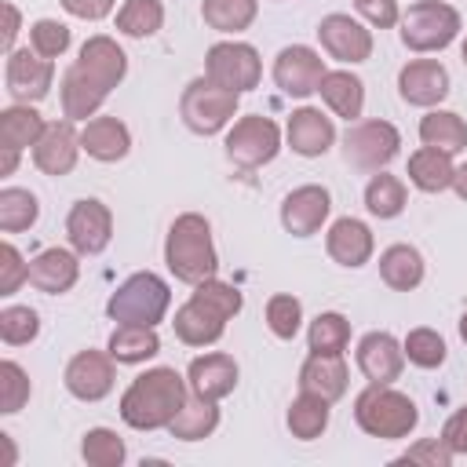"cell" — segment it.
I'll use <instances>...</instances> for the list:
<instances>
[{
  "label": "cell",
  "instance_id": "cell-30",
  "mask_svg": "<svg viewBox=\"0 0 467 467\" xmlns=\"http://www.w3.org/2000/svg\"><path fill=\"white\" fill-rule=\"evenodd\" d=\"M379 277L394 292H412L423 281V255L412 244H390L379 255Z\"/></svg>",
  "mask_w": 467,
  "mask_h": 467
},
{
  "label": "cell",
  "instance_id": "cell-20",
  "mask_svg": "<svg viewBox=\"0 0 467 467\" xmlns=\"http://www.w3.org/2000/svg\"><path fill=\"white\" fill-rule=\"evenodd\" d=\"M226 314L215 310L212 303H204L201 296H190L179 310H175V336L186 343V347H212L223 332H226Z\"/></svg>",
  "mask_w": 467,
  "mask_h": 467
},
{
  "label": "cell",
  "instance_id": "cell-25",
  "mask_svg": "<svg viewBox=\"0 0 467 467\" xmlns=\"http://www.w3.org/2000/svg\"><path fill=\"white\" fill-rule=\"evenodd\" d=\"M80 150L102 164H113L120 157H128L131 150V131L124 128V120L117 117H91L80 128Z\"/></svg>",
  "mask_w": 467,
  "mask_h": 467
},
{
  "label": "cell",
  "instance_id": "cell-37",
  "mask_svg": "<svg viewBox=\"0 0 467 467\" xmlns=\"http://www.w3.org/2000/svg\"><path fill=\"white\" fill-rule=\"evenodd\" d=\"M306 343H310V354H343L350 343V321L336 310H325L310 321Z\"/></svg>",
  "mask_w": 467,
  "mask_h": 467
},
{
  "label": "cell",
  "instance_id": "cell-38",
  "mask_svg": "<svg viewBox=\"0 0 467 467\" xmlns=\"http://www.w3.org/2000/svg\"><path fill=\"white\" fill-rule=\"evenodd\" d=\"M40 215V204L29 190H18V186H4L0 190V230L4 234H18V230H29Z\"/></svg>",
  "mask_w": 467,
  "mask_h": 467
},
{
  "label": "cell",
  "instance_id": "cell-4",
  "mask_svg": "<svg viewBox=\"0 0 467 467\" xmlns=\"http://www.w3.org/2000/svg\"><path fill=\"white\" fill-rule=\"evenodd\" d=\"M354 420L365 434L398 441V438L412 434V427L420 423V412H416V401L409 394L394 390L390 383H368L354 398Z\"/></svg>",
  "mask_w": 467,
  "mask_h": 467
},
{
  "label": "cell",
  "instance_id": "cell-33",
  "mask_svg": "<svg viewBox=\"0 0 467 467\" xmlns=\"http://www.w3.org/2000/svg\"><path fill=\"white\" fill-rule=\"evenodd\" d=\"M219 427V409H215V401H208V398H186V405L175 412V420L168 423V434L171 438H179V441H201V438H208L212 431Z\"/></svg>",
  "mask_w": 467,
  "mask_h": 467
},
{
  "label": "cell",
  "instance_id": "cell-35",
  "mask_svg": "<svg viewBox=\"0 0 467 467\" xmlns=\"http://www.w3.org/2000/svg\"><path fill=\"white\" fill-rule=\"evenodd\" d=\"M255 15H259V0H204L201 4V18L215 33H241L255 22Z\"/></svg>",
  "mask_w": 467,
  "mask_h": 467
},
{
  "label": "cell",
  "instance_id": "cell-10",
  "mask_svg": "<svg viewBox=\"0 0 467 467\" xmlns=\"http://www.w3.org/2000/svg\"><path fill=\"white\" fill-rule=\"evenodd\" d=\"M398 146H401V135L390 120H358L343 139L347 161L361 171H383L398 157Z\"/></svg>",
  "mask_w": 467,
  "mask_h": 467
},
{
  "label": "cell",
  "instance_id": "cell-8",
  "mask_svg": "<svg viewBox=\"0 0 467 467\" xmlns=\"http://www.w3.org/2000/svg\"><path fill=\"white\" fill-rule=\"evenodd\" d=\"M204 77L215 80L219 88H230V91H252L263 77V62H259V51L244 40H219L208 47L204 55Z\"/></svg>",
  "mask_w": 467,
  "mask_h": 467
},
{
  "label": "cell",
  "instance_id": "cell-12",
  "mask_svg": "<svg viewBox=\"0 0 467 467\" xmlns=\"http://www.w3.org/2000/svg\"><path fill=\"white\" fill-rule=\"evenodd\" d=\"M66 237H69L73 252L99 255L109 244V237H113V212L102 201H95V197L77 201L69 208V215H66Z\"/></svg>",
  "mask_w": 467,
  "mask_h": 467
},
{
  "label": "cell",
  "instance_id": "cell-3",
  "mask_svg": "<svg viewBox=\"0 0 467 467\" xmlns=\"http://www.w3.org/2000/svg\"><path fill=\"white\" fill-rule=\"evenodd\" d=\"M164 263L168 270L186 281V285H201L208 277H215L219 270V255H215V244H212V226L204 215L197 212H182L171 230H168V241H164Z\"/></svg>",
  "mask_w": 467,
  "mask_h": 467
},
{
  "label": "cell",
  "instance_id": "cell-39",
  "mask_svg": "<svg viewBox=\"0 0 467 467\" xmlns=\"http://www.w3.org/2000/svg\"><path fill=\"white\" fill-rule=\"evenodd\" d=\"M164 26V7L161 0H124L117 11V29L124 36H153Z\"/></svg>",
  "mask_w": 467,
  "mask_h": 467
},
{
  "label": "cell",
  "instance_id": "cell-53",
  "mask_svg": "<svg viewBox=\"0 0 467 467\" xmlns=\"http://www.w3.org/2000/svg\"><path fill=\"white\" fill-rule=\"evenodd\" d=\"M452 190H456L460 201H467V161L456 168V175H452Z\"/></svg>",
  "mask_w": 467,
  "mask_h": 467
},
{
  "label": "cell",
  "instance_id": "cell-9",
  "mask_svg": "<svg viewBox=\"0 0 467 467\" xmlns=\"http://www.w3.org/2000/svg\"><path fill=\"white\" fill-rule=\"evenodd\" d=\"M281 150V128L270 117H241L234 120V128L226 131V157L241 168H263L277 157Z\"/></svg>",
  "mask_w": 467,
  "mask_h": 467
},
{
  "label": "cell",
  "instance_id": "cell-44",
  "mask_svg": "<svg viewBox=\"0 0 467 467\" xmlns=\"http://www.w3.org/2000/svg\"><path fill=\"white\" fill-rule=\"evenodd\" d=\"M29 401V376L22 372L18 361H0V412H18Z\"/></svg>",
  "mask_w": 467,
  "mask_h": 467
},
{
  "label": "cell",
  "instance_id": "cell-29",
  "mask_svg": "<svg viewBox=\"0 0 467 467\" xmlns=\"http://www.w3.org/2000/svg\"><path fill=\"white\" fill-rule=\"evenodd\" d=\"M452 175H456V168H452L449 153H441V150H434V146H420V150L409 157V179H412V186L423 190V193H441V190H449V186H452Z\"/></svg>",
  "mask_w": 467,
  "mask_h": 467
},
{
  "label": "cell",
  "instance_id": "cell-15",
  "mask_svg": "<svg viewBox=\"0 0 467 467\" xmlns=\"http://www.w3.org/2000/svg\"><path fill=\"white\" fill-rule=\"evenodd\" d=\"M332 212V193L325 186H296L285 201H281V226L292 234V237H310L321 230V223L328 219Z\"/></svg>",
  "mask_w": 467,
  "mask_h": 467
},
{
  "label": "cell",
  "instance_id": "cell-5",
  "mask_svg": "<svg viewBox=\"0 0 467 467\" xmlns=\"http://www.w3.org/2000/svg\"><path fill=\"white\" fill-rule=\"evenodd\" d=\"M168 303H171V292H168V281L150 274V270H139L131 274L106 303V314L117 321V325H150L157 328L168 314Z\"/></svg>",
  "mask_w": 467,
  "mask_h": 467
},
{
  "label": "cell",
  "instance_id": "cell-19",
  "mask_svg": "<svg viewBox=\"0 0 467 467\" xmlns=\"http://www.w3.org/2000/svg\"><path fill=\"white\" fill-rule=\"evenodd\" d=\"M398 91L409 106H438L449 95V73L434 58H416V62L401 66Z\"/></svg>",
  "mask_w": 467,
  "mask_h": 467
},
{
  "label": "cell",
  "instance_id": "cell-47",
  "mask_svg": "<svg viewBox=\"0 0 467 467\" xmlns=\"http://www.w3.org/2000/svg\"><path fill=\"white\" fill-rule=\"evenodd\" d=\"M29 281V263H22L15 244H0V296H15L18 285Z\"/></svg>",
  "mask_w": 467,
  "mask_h": 467
},
{
  "label": "cell",
  "instance_id": "cell-42",
  "mask_svg": "<svg viewBox=\"0 0 467 467\" xmlns=\"http://www.w3.org/2000/svg\"><path fill=\"white\" fill-rule=\"evenodd\" d=\"M40 332V317L33 306H4L0 310V339L7 347H22V343H33Z\"/></svg>",
  "mask_w": 467,
  "mask_h": 467
},
{
  "label": "cell",
  "instance_id": "cell-23",
  "mask_svg": "<svg viewBox=\"0 0 467 467\" xmlns=\"http://www.w3.org/2000/svg\"><path fill=\"white\" fill-rule=\"evenodd\" d=\"M325 248H328V255H332L339 266H350V270H358V266H365V263L372 259V248H376V241H372V230H368L361 219H354V215H343V219H336V223L328 226Z\"/></svg>",
  "mask_w": 467,
  "mask_h": 467
},
{
  "label": "cell",
  "instance_id": "cell-43",
  "mask_svg": "<svg viewBox=\"0 0 467 467\" xmlns=\"http://www.w3.org/2000/svg\"><path fill=\"white\" fill-rule=\"evenodd\" d=\"M401 350H405V358H409L412 365H420V368H438V365L445 361V339H441L434 328H412V332L405 336Z\"/></svg>",
  "mask_w": 467,
  "mask_h": 467
},
{
  "label": "cell",
  "instance_id": "cell-55",
  "mask_svg": "<svg viewBox=\"0 0 467 467\" xmlns=\"http://www.w3.org/2000/svg\"><path fill=\"white\" fill-rule=\"evenodd\" d=\"M463 62H467V40H463Z\"/></svg>",
  "mask_w": 467,
  "mask_h": 467
},
{
  "label": "cell",
  "instance_id": "cell-50",
  "mask_svg": "<svg viewBox=\"0 0 467 467\" xmlns=\"http://www.w3.org/2000/svg\"><path fill=\"white\" fill-rule=\"evenodd\" d=\"M73 18H84V22H99V18H106L109 11H113V4L117 0H58Z\"/></svg>",
  "mask_w": 467,
  "mask_h": 467
},
{
  "label": "cell",
  "instance_id": "cell-7",
  "mask_svg": "<svg viewBox=\"0 0 467 467\" xmlns=\"http://www.w3.org/2000/svg\"><path fill=\"white\" fill-rule=\"evenodd\" d=\"M460 33V11L441 0H416L401 15V40L409 51H441Z\"/></svg>",
  "mask_w": 467,
  "mask_h": 467
},
{
  "label": "cell",
  "instance_id": "cell-40",
  "mask_svg": "<svg viewBox=\"0 0 467 467\" xmlns=\"http://www.w3.org/2000/svg\"><path fill=\"white\" fill-rule=\"evenodd\" d=\"M80 456H84L91 467H120L124 456H128V449H124V441H120L117 431H109V427H91V431L84 434V441H80Z\"/></svg>",
  "mask_w": 467,
  "mask_h": 467
},
{
  "label": "cell",
  "instance_id": "cell-36",
  "mask_svg": "<svg viewBox=\"0 0 467 467\" xmlns=\"http://www.w3.org/2000/svg\"><path fill=\"white\" fill-rule=\"evenodd\" d=\"M365 208L376 215V219H394L401 215L405 208V182L390 171H376L365 186Z\"/></svg>",
  "mask_w": 467,
  "mask_h": 467
},
{
  "label": "cell",
  "instance_id": "cell-17",
  "mask_svg": "<svg viewBox=\"0 0 467 467\" xmlns=\"http://www.w3.org/2000/svg\"><path fill=\"white\" fill-rule=\"evenodd\" d=\"M77 153H80V135L73 131V120H51L33 146V164L44 175H69Z\"/></svg>",
  "mask_w": 467,
  "mask_h": 467
},
{
  "label": "cell",
  "instance_id": "cell-6",
  "mask_svg": "<svg viewBox=\"0 0 467 467\" xmlns=\"http://www.w3.org/2000/svg\"><path fill=\"white\" fill-rule=\"evenodd\" d=\"M237 99H241L237 91L219 88V84L208 80V77H197V80L186 84V91H182V99H179V113H182V120H186L190 131H197V135H215V131H223V128L234 120Z\"/></svg>",
  "mask_w": 467,
  "mask_h": 467
},
{
  "label": "cell",
  "instance_id": "cell-16",
  "mask_svg": "<svg viewBox=\"0 0 467 467\" xmlns=\"http://www.w3.org/2000/svg\"><path fill=\"white\" fill-rule=\"evenodd\" d=\"M317 36L321 47L336 58V62H365L372 55V29H365L358 18L350 15H325L317 22Z\"/></svg>",
  "mask_w": 467,
  "mask_h": 467
},
{
  "label": "cell",
  "instance_id": "cell-54",
  "mask_svg": "<svg viewBox=\"0 0 467 467\" xmlns=\"http://www.w3.org/2000/svg\"><path fill=\"white\" fill-rule=\"evenodd\" d=\"M460 336H463V343H467V314L460 317Z\"/></svg>",
  "mask_w": 467,
  "mask_h": 467
},
{
  "label": "cell",
  "instance_id": "cell-45",
  "mask_svg": "<svg viewBox=\"0 0 467 467\" xmlns=\"http://www.w3.org/2000/svg\"><path fill=\"white\" fill-rule=\"evenodd\" d=\"M29 47L36 55H44V58H58L69 47V29L62 22H55V18H40V22L29 26Z\"/></svg>",
  "mask_w": 467,
  "mask_h": 467
},
{
  "label": "cell",
  "instance_id": "cell-18",
  "mask_svg": "<svg viewBox=\"0 0 467 467\" xmlns=\"http://www.w3.org/2000/svg\"><path fill=\"white\" fill-rule=\"evenodd\" d=\"M186 383H190V394L208 398V401H223L237 387V361L230 354H219V350L201 354L190 361Z\"/></svg>",
  "mask_w": 467,
  "mask_h": 467
},
{
  "label": "cell",
  "instance_id": "cell-41",
  "mask_svg": "<svg viewBox=\"0 0 467 467\" xmlns=\"http://www.w3.org/2000/svg\"><path fill=\"white\" fill-rule=\"evenodd\" d=\"M266 325H270V332L277 339H292L299 332V325H303V303L296 296H288V292L270 296V303H266Z\"/></svg>",
  "mask_w": 467,
  "mask_h": 467
},
{
  "label": "cell",
  "instance_id": "cell-46",
  "mask_svg": "<svg viewBox=\"0 0 467 467\" xmlns=\"http://www.w3.org/2000/svg\"><path fill=\"white\" fill-rule=\"evenodd\" d=\"M193 296H201L204 303H212V306H215V310H223L226 317L241 314V306H244L241 292H237L234 285H226V281H215V277H208V281L193 285Z\"/></svg>",
  "mask_w": 467,
  "mask_h": 467
},
{
  "label": "cell",
  "instance_id": "cell-51",
  "mask_svg": "<svg viewBox=\"0 0 467 467\" xmlns=\"http://www.w3.org/2000/svg\"><path fill=\"white\" fill-rule=\"evenodd\" d=\"M441 438L449 441L452 452H463V456H467V409H456V412L445 420Z\"/></svg>",
  "mask_w": 467,
  "mask_h": 467
},
{
  "label": "cell",
  "instance_id": "cell-14",
  "mask_svg": "<svg viewBox=\"0 0 467 467\" xmlns=\"http://www.w3.org/2000/svg\"><path fill=\"white\" fill-rule=\"evenodd\" d=\"M117 383L113 372V354L106 350H80L66 365V390L80 401H102Z\"/></svg>",
  "mask_w": 467,
  "mask_h": 467
},
{
  "label": "cell",
  "instance_id": "cell-21",
  "mask_svg": "<svg viewBox=\"0 0 467 467\" xmlns=\"http://www.w3.org/2000/svg\"><path fill=\"white\" fill-rule=\"evenodd\" d=\"M405 350L390 332H368L358 343V368L368 383H394L401 376Z\"/></svg>",
  "mask_w": 467,
  "mask_h": 467
},
{
  "label": "cell",
  "instance_id": "cell-24",
  "mask_svg": "<svg viewBox=\"0 0 467 467\" xmlns=\"http://www.w3.org/2000/svg\"><path fill=\"white\" fill-rule=\"evenodd\" d=\"M80 252H69V248H44L36 259H29V285L47 292V296H62L77 285L80 277V263H77Z\"/></svg>",
  "mask_w": 467,
  "mask_h": 467
},
{
  "label": "cell",
  "instance_id": "cell-26",
  "mask_svg": "<svg viewBox=\"0 0 467 467\" xmlns=\"http://www.w3.org/2000/svg\"><path fill=\"white\" fill-rule=\"evenodd\" d=\"M347 361L343 354H310L299 368V390H310V394H321L325 401H336L347 394Z\"/></svg>",
  "mask_w": 467,
  "mask_h": 467
},
{
  "label": "cell",
  "instance_id": "cell-11",
  "mask_svg": "<svg viewBox=\"0 0 467 467\" xmlns=\"http://www.w3.org/2000/svg\"><path fill=\"white\" fill-rule=\"evenodd\" d=\"M325 58L306 47V44H292V47H281L277 58H274V84L292 95V99H306L317 91L321 77H325Z\"/></svg>",
  "mask_w": 467,
  "mask_h": 467
},
{
  "label": "cell",
  "instance_id": "cell-34",
  "mask_svg": "<svg viewBox=\"0 0 467 467\" xmlns=\"http://www.w3.org/2000/svg\"><path fill=\"white\" fill-rule=\"evenodd\" d=\"M328 405H332V401H325L321 394L303 390V394L288 405V416H285L292 438H299V441H314V438H321L325 427H328Z\"/></svg>",
  "mask_w": 467,
  "mask_h": 467
},
{
  "label": "cell",
  "instance_id": "cell-28",
  "mask_svg": "<svg viewBox=\"0 0 467 467\" xmlns=\"http://www.w3.org/2000/svg\"><path fill=\"white\" fill-rule=\"evenodd\" d=\"M47 120L29 106V102H18V106H7L0 113V146L4 150H26V146H36V139L44 135Z\"/></svg>",
  "mask_w": 467,
  "mask_h": 467
},
{
  "label": "cell",
  "instance_id": "cell-52",
  "mask_svg": "<svg viewBox=\"0 0 467 467\" xmlns=\"http://www.w3.org/2000/svg\"><path fill=\"white\" fill-rule=\"evenodd\" d=\"M4 18H7V26H4V51H15V36H18V7H15V4H4Z\"/></svg>",
  "mask_w": 467,
  "mask_h": 467
},
{
  "label": "cell",
  "instance_id": "cell-22",
  "mask_svg": "<svg viewBox=\"0 0 467 467\" xmlns=\"http://www.w3.org/2000/svg\"><path fill=\"white\" fill-rule=\"evenodd\" d=\"M285 135H288V146H292L299 157H321V153H328V146L336 142V124H332V117H325L321 109L299 106V109H292Z\"/></svg>",
  "mask_w": 467,
  "mask_h": 467
},
{
  "label": "cell",
  "instance_id": "cell-31",
  "mask_svg": "<svg viewBox=\"0 0 467 467\" xmlns=\"http://www.w3.org/2000/svg\"><path fill=\"white\" fill-rule=\"evenodd\" d=\"M420 139H423V146H434V150L452 157V153L467 150V124L452 109H431L420 120Z\"/></svg>",
  "mask_w": 467,
  "mask_h": 467
},
{
  "label": "cell",
  "instance_id": "cell-49",
  "mask_svg": "<svg viewBox=\"0 0 467 467\" xmlns=\"http://www.w3.org/2000/svg\"><path fill=\"white\" fill-rule=\"evenodd\" d=\"M354 7L376 29H390L398 22V0H354Z\"/></svg>",
  "mask_w": 467,
  "mask_h": 467
},
{
  "label": "cell",
  "instance_id": "cell-27",
  "mask_svg": "<svg viewBox=\"0 0 467 467\" xmlns=\"http://www.w3.org/2000/svg\"><path fill=\"white\" fill-rule=\"evenodd\" d=\"M317 91H321V102H325L336 117H343V120H358L361 109H365V84H361V77H354L350 69H328V73L321 77Z\"/></svg>",
  "mask_w": 467,
  "mask_h": 467
},
{
  "label": "cell",
  "instance_id": "cell-1",
  "mask_svg": "<svg viewBox=\"0 0 467 467\" xmlns=\"http://www.w3.org/2000/svg\"><path fill=\"white\" fill-rule=\"evenodd\" d=\"M128 55L117 47L113 36H88L73 66L62 73V113L66 120H88L99 113L106 95L124 80Z\"/></svg>",
  "mask_w": 467,
  "mask_h": 467
},
{
  "label": "cell",
  "instance_id": "cell-2",
  "mask_svg": "<svg viewBox=\"0 0 467 467\" xmlns=\"http://www.w3.org/2000/svg\"><path fill=\"white\" fill-rule=\"evenodd\" d=\"M186 398H190V383L175 368L157 365L128 383V390L120 394V420L135 431H161L175 420Z\"/></svg>",
  "mask_w": 467,
  "mask_h": 467
},
{
  "label": "cell",
  "instance_id": "cell-48",
  "mask_svg": "<svg viewBox=\"0 0 467 467\" xmlns=\"http://www.w3.org/2000/svg\"><path fill=\"white\" fill-rule=\"evenodd\" d=\"M452 456H456V452L449 449L445 438H423V441H416V445H409V449L401 452L405 463H431V467H449Z\"/></svg>",
  "mask_w": 467,
  "mask_h": 467
},
{
  "label": "cell",
  "instance_id": "cell-32",
  "mask_svg": "<svg viewBox=\"0 0 467 467\" xmlns=\"http://www.w3.org/2000/svg\"><path fill=\"white\" fill-rule=\"evenodd\" d=\"M161 350V336L150 325H117L109 336V354L117 365H139Z\"/></svg>",
  "mask_w": 467,
  "mask_h": 467
},
{
  "label": "cell",
  "instance_id": "cell-13",
  "mask_svg": "<svg viewBox=\"0 0 467 467\" xmlns=\"http://www.w3.org/2000/svg\"><path fill=\"white\" fill-rule=\"evenodd\" d=\"M55 80V58L36 55L33 47L7 51V91L15 102H40L51 91Z\"/></svg>",
  "mask_w": 467,
  "mask_h": 467
}]
</instances>
